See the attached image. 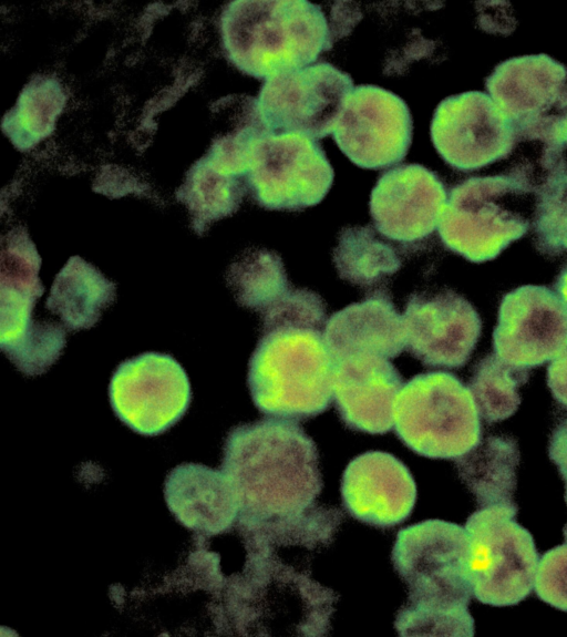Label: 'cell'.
I'll return each instance as SVG.
<instances>
[{"instance_id":"cell-6","label":"cell","mask_w":567,"mask_h":637,"mask_svg":"<svg viewBox=\"0 0 567 637\" xmlns=\"http://www.w3.org/2000/svg\"><path fill=\"white\" fill-rule=\"evenodd\" d=\"M243 624L259 636L329 635L339 595L315 581L310 568L275 555L249 553L240 584Z\"/></svg>"},{"instance_id":"cell-35","label":"cell","mask_w":567,"mask_h":637,"mask_svg":"<svg viewBox=\"0 0 567 637\" xmlns=\"http://www.w3.org/2000/svg\"><path fill=\"white\" fill-rule=\"evenodd\" d=\"M563 137H564L565 144L567 145V116H566V120H565V122H564Z\"/></svg>"},{"instance_id":"cell-2","label":"cell","mask_w":567,"mask_h":637,"mask_svg":"<svg viewBox=\"0 0 567 637\" xmlns=\"http://www.w3.org/2000/svg\"><path fill=\"white\" fill-rule=\"evenodd\" d=\"M391 558L408 587L394 621L400 636H474L465 527L427 520L401 528Z\"/></svg>"},{"instance_id":"cell-3","label":"cell","mask_w":567,"mask_h":637,"mask_svg":"<svg viewBox=\"0 0 567 637\" xmlns=\"http://www.w3.org/2000/svg\"><path fill=\"white\" fill-rule=\"evenodd\" d=\"M227 59L257 79L315 62L336 41L322 8L306 0H236L220 14Z\"/></svg>"},{"instance_id":"cell-8","label":"cell","mask_w":567,"mask_h":637,"mask_svg":"<svg viewBox=\"0 0 567 637\" xmlns=\"http://www.w3.org/2000/svg\"><path fill=\"white\" fill-rule=\"evenodd\" d=\"M488 95L512 124L518 142L543 144L561 156L567 116V68L545 53L513 56L485 79Z\"/></svg>"},{"instance_id":"cell-10","label":"cell","mask_w":567,"mask_h":637,"mask_svg":"<svg viewBox=\"0 0 567 637\" xmlns=\"http://www.w3.org/2000/svg\"><path fill=\"white\" fill-rule=\"evenodd\" d=\"M333 176L316 140L300 133H269L252 144L245 179L261 207L301 210L323 199Z\"/></svg>"},{"instance_id":"cell-31","label":"cell","mask_w":567,"mask_h":637,"mask_svg":"<svg viewBox=\"0 0 567 637\" xmlns=\"http://www.w3.org/2000/svg\"><path fill=\"white\" fill-rule=\"evenodd\" d=\"M563 533L565 543L547 551L538 561L534 587L539 599L567 612V524Z\"/></svg>"},{"instance_id":"cell-13","label":"cell","mask_w":567,"mask_h":637,"mask_svg":"<svg viewBox=\"0 0 567 637\" xmlns=\"http://www.w3.org/2000/svg\"><path fill=\"white\" fill-rule=\"evenodd\" d=\"M412 131L410 110L399 95L381 86L361 84L347 95L332 135L352 163L379 169L406 156Z\"/></svg>"},{"instance_id":"cell-20","label":"cell","mask_w":567,"mask_h":637,"mask_svg":"<svg viewBox=\"0 0 567 637\" xmlns=\"http://www.w3.org/2000/svg\"><path fill=\"white\" fill-rule=\"evenodd\" d=\"M41 258L23 227L2 239L0 275V347L3 352L39 335L48 321L32 317L44 292L39 279Z\"/></svg>"},{"instance_id":"cell-12","label":"cell","mask_w":567,"mask_h":637,"mask_svg":"<svg viewBox=\"0 0 567 637\" xmlns=\"http://www.w3.org/2000/svg\"><path fill=\"white\" fill-rule=\"evenodd\" d=\"M109 395L123 423L140 434L157 435L182 419L192 391L177 360L166 353L145 352L116 368Z\"/></svg>"},{"instance_id":"cell-11","label":"cell","mask_w":567,"mask_h":637,"mask_svg":"<svg viewBox=\"0 0 567 637\" xmlns=\"http://www.w3.org/2000/svg\"><path fill=\"white\" fill-rule=\"evenodd\" d=\"M352 78L328 62L272 75L257 104L271 133H300L313 140L333 132Z\"/></svg>"},{"instance_id":"cell-17","label":"cell","mask_w":567,"mask_h":637,"mask_svg":"<svg viewBox=\"0 0 567 637\" xmlns=\"http://www.w3.org/2000/svg\"><path fill=\"white\" fill-rule=\"evenodd\" d=\"M447 201L443 182L421 164H403L380 175L370 195V214L384 237L413 244L430 236Z\"/></svg>"},{"instance_id":"cell-1","label":"cell","mask_w":567,"mask_h":637,"mask_svg":"<svg viewBox=\"0 0 567 637\" xmlns=\"http://www.w3.org/2000/svg\"><path fill=\"white\" fill-rule=\"evenodd\" d=\"M221 471L237 495L241 527L303 513L316 505L323 486L315 441L286 419L231 429Z\"/></svg>"},{"instance_id":"cell-15","label":"cell","mask_w":567,"mask_h":637,"mask_svg":"<svg viewBox=\"0 0 567 637\" xmlns=\"http://www.w3.org/2000/svg\"><path fill=\"white\" fill-rule=\"evenodd\" d=\"M567 347V307L545 286L524 285L501 300L493 349L515 367L553 360Z\"/></svg>"},{"instance_id":"cell-4","label":"cell","mask_w":567,"mask_h":637,"mask_svg":"<svg viewBox=\"0 0 567 637\" xmlns=\"http://www.w3.org/2000/svg\"><path fill=\"white\" fill-rule=\"evenodd\" d=\"M333 371L322 327L280 323L262 328L249 360L247 384L261 413L305 420L329 408Z\"/></svg>"},{"instance_id":"cell-26","label":"cell","mask_w":567,"mask_h":637,"mask_svg":"<svg viewBox=\"0 0 567 637\" xmlns=\"http://www.w3.org/2000/svg\"><path fill=\"white\" fill-rule=\"evenodd\" d=\"M66 95L61 83L38 75L20 93L16 105L4 115L2 131L20 151H28L48 137L63 111Z\"/></svg>"},{"instance_id":"cell-21","label":"cell","mask_w":567,"mask_h":637,"mask_svg":"<svg viewBox=\"0 0 567 637\" xmlns=\"http://www.w3.org/2000/svg\"><path fill=\"white\" fill-rule=\"evenodd\" d=\"M323 337L334 361L353 355L394 358L406 348L403 316L383 290L334 312Z\"/></svg>"},{"instance_id":"cell-25","label":"cell","mask_w":567,"mask_h":637,"mask_svg":"<svg viewBox=\"0 0 567 637\" xmlns=\"http://www.w3.org/2000/svg\"><path fill=\"white\" fill-rule=\"evenodd\" d=\"M226 281L238 305L262 317L293 289L281 257L265 248L243 253L228 268Z\"/></svg>"},{"instance_id":"cell-27","label":"cell","mask_w":567,"mask_h":637,"mask_svg":"<svg viewBox=\"0 0 567 637\" xmlns=\"http://www.w3.org/2000/svg\"><path fill=\"white\" fill-rule=\"evenodd\" d=\"M244 193L241 177L220 171L204 156L188 172L177 198L188 208L193 229L202 235L212 223L233 215Z\"/></svg>"},{"instance_id":"cell-14","label":"cell","mask_w":567,"mask_h":637,"mask_svg":"<svg viewBox=\"0 0 567 637\" xmlns=\"http://www.w3.org/2000/svg\"><path fill=\"white\" fill-rule=\"evenodd\" d=\"M431 140L454 169L471 172L507 157L516 133L492 97L467 91L442 100L431 122Z\"/></svg>"},{"instance_id":"cell-29","label":"cell","mask_w":567,"mask_h":637,"mask_svg":"<svg viewBox=\"0 0 567 637\" xmlns=\"http://www.w3.org/2000/svg\"><path fill=\"white\" fill-rule=\"evenodd\" d=\"M532 225L535 247L547 256L567 251V164L565 157L540 160Z\"/></svg>"},{"instance_id":"cell-5","label":"cell","mask_w":567,"mask_h":637,"mask_svg":"<svg viewBox=\"0 0 567 637\" xmlns=\"http://www.w3.org/2000/svg\"><path fill=\"white\" fill-rule=\"evenodd\" d=\"M533 166L472 176L453 186L439 220L444 246L472 263L496 258L532 225Z\"/></svg>"},{"instance_id":"cell-18","label":"cell","mask_w":567,"mask_h":637,"mask_svg":"<svg viewBox=\"0 0 567 637\" xmlns=\"http://www.w3.org/2000/svg\"><path fill=\"white\" fill-rule=\"evenodd\" d=\"M341 496L352 517L386 528L409 517L416 501V485L398 458L383 451H368L347 465Z\"/></svg>"},{"instance_id":"cell-33","label":"cell","mask_w":567,"mask_h":637,"mask_svg":"<svg viewBox=\"0 0 567 637\" xmlns=\"http://www.w3.org/2000/svg\"><path fill=\"white\" fill-rule=\"evenodd\" d=\"M549 459L557 465L565 481V501L567 503V418L564 419L551 432L548 445Z\"/></svg>"},{"instance_id":"cell-19","label":"cell","mask_w":567,"mask_h":637,"mask_svg":"<svg viewBox=\"0 0 567 637\" xmlns=\"http://www.w3.org/2000/svg\"><path fill=\"white\" fill-rule=\"evenodd\" d=\"M402 381L399 371L383 357L353 355L336 360L332 391L340 418L354 431L389 432Z\"/></svg>"},{"instance_id":"cell-9","label":"cell","mask_w":567,"mask_h":637,"mask_svg":"<svg viewBox=\"0 0 567 637\" xmlns=\"http://www.w3.org/2000/svg\"><path fill=\"white\" fill-rule=\"evenodd\" d=\"M517 510L516 503L481 507L465 523L472 590L483 604L517 605L534 587L539 556L532 534L515 520Z\"/></svg>"},{"instance_id":"cell-32","label":"cell","mask_w":567,"mask_h":637,"mask_svg":"<svg viewBox=\"0 0 567 637\" xmlns=\"http://www.w3.org/2000/svg\"><path fill=\"white\" fill-rule=\"evenodd\" d=\"M547 386L554 399L567 408V347L549 363Z\"/></svg>"},{"instance_id":"cell-28","label":"cell","mask_w":567,"mask_h":637,"mask_svg":"<svg viewBox=\"0 0 567 637\" xmlns=\"http://www.w3.org/2000/svg\"><path fill=\"white\" fill-rule=\"evenodd\" d=\"M333 263L341 279L360 288H372L401 268L394 248L371 226L344 227L333 249Z\"/></svg>"},{"instance_id":"cell-23","label":"cell","mask_w":567,"mask_h":637,"mask_svg":"<svg viewBox=\"0 0 567 637\" xmlns=\"http://www.w3.org/2000/svg\"><path fill=\"white\" fill-rule=\"evenodd\" d=\"M116 297V285L79 256L71 257L55 276L45 307L70 331L93 327Z\"/></svg>"},{"instance_id":"cell-24","label":"cell","mask_w":567,"mask_h":637,"mask_svg":"<svg viewBox=\"0 0 567 637\" xmlns=\"http://www.w3.org/2000/svg\"><path fill=\"white\" fill-rule=\"evenodd\" d=\"M519 451L511 436L489 435L455 460L458 476L480 507L514 504Z\"/></svg>"},{"instance_id":"cell-7","label":"cell","mask_w":567,"mask_h":637,"mask_svg":"<svg viewBox=\"0 0 567 637\" xmlns=\"http://www.w3.org/2000/svg\"><path fill=\"white\" fill-rule=\"evenodd\" d=\"M480 412L471 390L453 373L414 376L399 392L393 425L413 452L430 459H458L482 441Z\"/></svg>"},{"instance_id":"cell-30","label":"cell","mask_w":567,"mask_h":637,"mask_svg":"<svg viewBox=\"0 0 567 637\" xmlns=\"http://www.w3.org/2000/svg\"><path fill=\"white\" fill-rule=\"evenodd\" d=\"M529 378L528 369L515 367L496 355L480 360L468 383L480 415L487 422H499L518 409V388Z\"/></svg>"},{"instance_id":"cell-16","label":"cell","mask_w":567,"mask_h":637,"mask_svg":"<svg viewBox=\"0 0 567 637\" xmlns=\"http://www.w3.org/2000/svg\"><path fill=\"white\" fill-rule=\"evenodd\" d=\"M403 320L408 351L429 367H463L482 331L476 309L452 290L411 295Z\"/></svg>"},{"instance_id":"cell-22","label":"cell","mask_w":567,"mask_h":637,"mask_svg":"<svg viewBox=\"0 0 567 637\" xmlns=\"http://www.w3.org/2000/svg\"><path fill=\"white\" fill-rule=\"evenodd\" d=\"M165 499L175 517L205 535L229 530L239 516V502L223 471L199 464L175 468L165 481Z\"/></svg>"},{"instance_id":"cell-34","label":"cell","mask_w":567,"mask_h":637,"mask_svg":"<svg viewBox=\"0 0 567 637\" xmlns=\"http://www.w3.org/2000/svg\"><path fill=\"white\" fill-rule=\"evenodd\" d=\"M556 295L563 301V304L567 307V263L558 274L556 281L554 284Z\"/></svg>"}]
</instances>
